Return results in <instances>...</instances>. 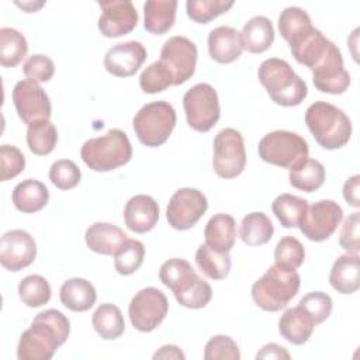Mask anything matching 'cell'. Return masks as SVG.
<instances>
[{"mask_svg":"<svg viewBox=\"0 0 360 360\" xmlns=\"http://www.w3.org/2000/svg\"><path fill=\"white\" fill-rule=\"evenodd\" d=\"M58 142L56 127L49 121H37L27 128V145L37 156L49 155Z\"/></svg>","mask_w":360,"mask_h":360,"instance_id":"cell-37","label":"cell"},{"mask_svg":"<svg viewBox=\"0 0 360 360\" xmlns=\"http://www.w3.org/2000/svg\"><path fill=\"white\" fill-rule=\"evenodd\" d=\"M274 233V226L270 218L262 212L255 211L243 217L240 222L239 236L248 246H260L267 243Z\"/></svg>","mask_w":360,"mask_h":360,"instance_id":"cell-32","label":"cell"},{"mask_svg":"<svg viewBox=\"0 0 360 360\" xmlns=\"http://www.w3.org/2000/svg\"><path fill=\"white\" fill-rule=\"evenodd\" d=\"M312 70L314 86L328 94H342L350 86V75L345 69L340 49L332 42L323 58Z\"/></svg>","mask_w":360,"mask_h":360,"instance_id":"cell-16","label":"cell"},{"mask_svg":"<svg viewBox=\"0 0 360 360\" xmlns=\"http://www.w3.org/2000/svg\"><path fill=\"white\" fill-rule=\"evenodd\" d=\"M305 259L302 243L294 236L281 238L274 249V264L287 270H297Z\"/></svg>","mask_w":360,"mask_h":360,"instance_id":"cell-40","label":"cell"},{"mask_svg":"<svg viewBox=\"0 0 360 360\" xmlns=\"http://www.w3.org/2000/svg\"><path fill=\"white\" fill-rule=\"evenodd\" d=\"M128 239V235L117 225L108 222H94L84 233L87 248L98 255H112Z\"/></svg>","mask_w":360,"mask_h":360,"instance_id":"cell-24","label":"cell"},{"mask_svg":"<svg viewBox=\"0 0 360 360\" xmlns=\"http://www.w3.org/2000/svg\"><path fill=\"white\" fill-rule=\"evenodd\" d=\"M159 219L158 202L146 194L131 197L124 207V221L129 231L145 233L155 228Z\"/></svg>","mask_w":360,"mask_h":360,"instance_id":"cell-21","label":"cell"},{"mask_svg":"<svg viewBox=\"0 0 360 360\" xmlns=\"http://www.w3.org/2000/svg\"><path fill=\"white\" fill-rule=\"evenodd\" d=\"M305 124L325 149L345 146L352 136V121L346 112L326 101H315L305 111Z\"/></svg>","mask_w":360,"mask_h":360,"instance_id":"cell-4","label":"cell"},{"mask_svg":"<svg viewBox=\"0 0 360 360\" xmlns=\"http://www.w3.org/2000/svg\"><path fill=\"white\" fill-rule=\"evenodd\" d=\"M242 48L250 53L267 51L274 41V27L270 18L255 15L248 20L240 31Z\"/></svg>","mask_w":360,"mask_h":360,"instance_id":"cell-25","label":"cell"},{"mask_svg":"<svg viewBox=\"0 0 360 360\" xmlns=\"http://www.w3.org/2000/svg\"><path fill=\"white\" fill-rule=\"evenodd\" d=\"M82 179V172L73 160L59 159L49 169V180L59 190L75 188Z\"/></svg>","mask_w":360,"mask_h":360,"instance_id":"cell-43","label":"cell"},{"mask_svg":"<svg viewBox=\"0 0 360 360\" xmlns=\"http://www.w3.org/2000/svg\"><path fill=\"white\" fill-rule=\"evenodd\" d=\"M146 56V49L139 41L120 42L107 51L104 68L112 76L129 77L139 70Z\"/></svg>","mask_w":360,"mask_h":360,"instance_id":"cell-19","label":"cell"},{"mask_svg":"<svg viewBox=\"0 0 360 360\" xmlns=\"http://www.w3.org/2000/svg\"><path fill=\"white\" fill-rule=\"evenodd\" d=\"M101 15L98 30L107 38H117L129 34L138 24V11L129 0L98 1Z\"/></svg>","mask_w":360,"mask_h":360,"instance_id":"cell-18","label":"cell"},{"mask_svg":"<svg viewBox=\"0 0 360 360\" xmlns=\"http://www.w3.org/2000/svg\"><path fill=\"white\" fill-rule=\"evenodd\" d=\"M11 98L17 114L24 124L30 125L51 118V100L39 83L30 79L17 82Z\"/></svg>","mask_w":360,"mask_h":360,"instance_id":"cell-14","label":"cell"},{"mask_svg":"<svg viewBox=\"0 0 360 360\" xmlns=\"http://www.w3.org/2000/svg\"><path fill=\"white\" fill-rule=\"evenodd\" d=\"M37 257L34 238L22 229L7 231L0 240V263L8 271L28 267Z\"/></svg>","mask_w":360,"mask_h":360,"instance_id":"cell-17","label":"cell"},{"mask_svg":"<svg viewBox=\"0 0 360 360\" xmlns=\"http://www.w3.org/2000/svg\"><path fill=\"white\" fill-rule=\"evenodd\" d=\"M259 156L263 162L284 167L294 169L308 159V142L297 132L277 129L266 134L257 146Z\"/></svg>","mask_w":360,"mask_h":360,"instance_id":"cell-8","label":"cell"},{"mask_svg":"<svg viewBox=\"0 0 360 360\" xmlns=\"http://www.w3.org/2000/svg\"><path fill=\"white\" fill-rule=\"evenodd\" d=\"M159 278L163 285L172 290L177 302L186 308H204L212 298L211 285L184 259L166 260L159 269Z\"/></svg>","mask_w":360,"mask_h":360,"instance_id":"cell-2","label":"cell"},{"mask_svg":"<svg viewBox=\"0 0 360 360\" xmlns=\"http://www.w3.org/2000/svg\"><path fill=\"white\" fill-rule=\"evenodd\" d=\"M359 262L360 257L356 253H346L335 260L329 274V283L333 290L340 294H353L359 290Z\"/></svg>","mask_w":360,"mask_h":360,"instance_id":"cell-27","label":"cell"},{"mask_svg":"<svg viewBox=\"0 0 360 360\" xmlns=\"http://www.w3.org/2000/svg\"><path fill=\"white\" fill-rule=\"evenodd\" d=\"M212 167L222 179L239 176L246 165L243 136L233 128L221 129L214 138Z\"/></svg>","mask_w":360,"mask_h":360,"instance_id":"cell-10","label":"cell"},{"mask_svg":"<svg viewBox=\"0 0 360 360\" xmlns=\"http://www.w3.org/2000/svg\"><path fill=\"white\" fill-rule=\"evenodd\" d=\"M22 72L27 79L37 83H44L52 79L55 73V65L49 56L42 53H34L24 62Z\"/></svg>","mask_w":360,"mask_h":360,"instance_id":"cell-48","label":"cell"},{"mask_svg":"<svg viewBox=\"0 0 360 360\" xmlns=\"http://www.w3.org/2000/svg\"><path fill=\"white\" fill-rule=\"evenodd\" d=\"M52 295L48 280L39 274H30L18 284V297L30 308H38L49 302Z\"/></svg>","mask_w":360,"mask_h":360,"instance_id":"cell-38","label":"cell"},{"mask_svg":"<svg viewBox=\"0 0 360 360\" xmlns=\"http://www.w3.org/2000/svg\"><path fill=\"white\" fill-rule=\"evenodd\" d=\"M205 245L217 252H229L236 240V222L229 214H215L204 229Z\"/></svg>","mask_w":360,"mask_h":360,"instance_id":"cell-26","label":"cell"},{"mask_svg":"<svg viewBox=\"0 0 360 360\" xmlns=\"http://www.w3.org/2000/svg\"><path fill=\"white\" fill-rule=\"evenodd\" d=\"M308 25H312L311 17L301 7H285L278 17V31L287 42Z\"/></svg>","mask_w":360,"mask_h":360,"instance_id":"cell-44","label":"cell"},{"mask_svg":"<svg viewBox=\"0 0 360 360\" xmlns=\"http://www.w3.org/2000/svg\"><path fill=\"white\" fill-rule=\"evenodd\" d=\"M139 86L143 93L155 94L173 86V75L169 68L158 60L150 63L139 76Z\"/></svg>","mask_w":360,"mask_h":360,"instance_id":"cell-41","label":"cell"},{"mask_svg":"<svg viewBox=\"0 0 360 360\" xmlns=\"http://www.w3.org/2000/svg\"><path fill=\"white\" fill-rule=\"evenodd\" d=\"M359 226H360V212L354 211L345 219L340 235H339V245L347 253L359 255V250H360Z\"/></svg>","mask_w":360,"mask_h":360,"instance_id":"cell-49","label":"cell"},{"mask_svg":"<svg viewBox=\"0 0 360 360\" xmlns=\"http://www.w3.org/2000/svg\"><path fill=\"white\" fill-rule=\"evenodd\" d=\"M290 184L301 191L312 193L325 181V167L316 159H305L300 166L290 170Z\"/></svg>","mask_w":360,"mask_h":360,"instance_id":"cell-35","label":"cell"},{"mask_svg":"<svg viewBox=\"0 0 360 360\" xmlns=\"http://www.w3.org/2000/svg\"><path fill=\"white\" fill-rule=\"evenodd\" d=\"M169 311L166 295L155 288L146 287L138 291L128 307V315L132 326L139 332H152L156 329Z\"/></svg>","mask_w":360,"mask_h":360,"instance_id":"cell-11","label":"cell"},{"mask_svg":"<svg viewBox=\"0 0 360 360\" xmlns=\"http://www.w3.org/2000/svg\"><path fill=\"white\" fill-rule=\"evenodd\" d=\"M291 356L287 352L285 347L277 345V343H267L264 345L256 354V359H285L288 360Z\"/></svg>","mask_w":360,"mask_h":360,"instance_id":"cell-51","label":"cell"},{"mask_svg":"<svg viewBox=\"0 0 360 360\" xmlns=\"http://www.w3.org/2000/svg\"><path fill=\"white\" fill-rule=\"evenodd\" d=\"M301 277L295 270H287L276 264L252 285V298L255 304L270 312H277L288 305L297 295Z\"/></svg>","mask_w":360,"mask_h":360,"instance_id":"cell-5","label":"cell"},{"mask_svg":"<svg viewBox=\"0 0 360 360\" xmlns=\"http://www.w3.org/2000/svg\"><path fill=\"white\" fill-rule=\"evenodd\" d=\"M198 269L211 280H224L231 271L229 252H217L207 245H200L195 252Z\"/></svg>","mask_w":360,"mask_h":360,"instance_id":"cell-34","label":"cell"},{"mask_svg":"<svg viewBox=\"0 0 360 360\" xmlns=\"http://www.w3.org/2000/svg\"><path fill=\"white\" fill-rule=\"evenodd\" d=\"M307 208V200L288 193L277 195L271 204L273 214L284 228H297Z\"/></svg>","mask_w":360,"mask_h":360,"instance_id":"cell-36","label":"cell"},{"mask_svg":"<svg viewBox=\"0 0 360 360\" xmlns=\"http://www.w3.org/2000/svg\"><path fill=\"white\" fill-rule=\"evenodd\" d=\"M208 208L207 197L197 188H179L169 200L166 218L172 228L186 231L193 228Z\"/></svg>","mask_w":360,"mask_h":360,"instance_id":"cell-12","label":"cell"},{"mask_svg":"<svg viewBox=\"0 0 360 360\" xmlns=\"http://www.w3.org/2000/svg\"><path fill=\"white\" fill-rule=\"evenodd\" d=\"M25 37L15 28H0V63L3 68H15L27 55Z\"/></svg>","mask_w":360,"mask_h":360,"instance_id":"cell-33","label":"cell"},{"mask_svg":"<svg viewBox=\"0 0 360 360\" xmlns=\"http://www.w3.org/2000/svg\"><path fill=\"white\" fill-rule=\"evenodd\" d=\"M359 190H360V176L354 174L352 177H349L345 181L343 186V197L346 200V202L353 207V208H359L360 207V197H359Z\"/></svg>","mask_w":360,"mask_h":360,"instance_id":"cell-50","label":"cell"},{"mask_svg":"<svg viewBox=\"0 0 360 360\" xmlns=\"http://www.w3.org/2000/svg\"><path fill=\"white\" fill-rule=\"evenodd\" d=\"M315 326L314 318L301 305L285 309L278 319L280 335L292 345L307 343Z\"/></svg>","mask_w":360,"mask_h":360,"instance_id":"cell-23","label":"cell"},{"mask_svg":"<svg viewBox=\"0 0 360 360\" xmlns=\"http://www.w3.org/2000/svg\"><path fill=\"white\" fill-rule=\"evenodd\" d=\"M257 77L270 98L278 105H300L308 94L305 82L284 59L269 58L263 60L259 66Z\"/></svg>","mask_w":360,"mask_h":360,"instance_id":"cell-3","label":"cell"},{"mask_svg":"<svg viewBox=\"0 0 360 360\" xmlns=\"http://www.w3.org/2000/svg\"><path fill=\"white\" fill-rule=\"evenodd\" d=\"M205 360H239L240 352L236 342L226 335L211 338L204 349Z\"/></svg>","mask_w":360,"mask_h":360,"instance_id":"cell-45","label":"cell"},{"mask_svg":"<svg viewBox=\"0 0 360 360\" xmlns=\"http://www.w3.org/2000/svg\"><path fill=\"white\" fill-rule=\"evenodd\" d=\"M197 46L187 37L174 35L169 38L160 49V62H163L173 75V86L186 83L195 72Z\"/></svg>","mask_w":360,"mask_h":360,"instance_id":"cell-15","label":"cell"},{"mask_svg":"<svg viewBox=\"0 0 360 360\" xmlns=\"http://www.w3.org/2000/svg\"><path fill=\"white\" fill-rule=\"evenodd\" d=\"M240 32L229 25H219L208 34L210 56L218 63H231L242 55Z\"/></svg>","mask_w":360,"mask_h":360,"instance_id":"cell-22","label":"cell"},{"mask_svg":"<svg viewBox=\"0 0 360 360\" xmlns=\"http://www.w3.org/2000/svg\"><path fill=\"white\" fill-rule=\"evenodd\" d=\"M288 44L294 59L298 63L314 69L329 49L332 41H329L314 25H308L302 31L295 34L288 41Z\"/></svg>","mask_w":360,"mask_h":360,"instance_id":"cell-20","label":"cell"},{"mask_svg":"<svg viewBox=\"0 0 360 360\" xmlns=\"http://www.w3.org/2000/svg\"><path fill=\"white\" fill-rule=\"evenodd\" d=\"M94 330L104 340L118 339L125 330V322L121 309L110 302L97 307L91 316Z\"/></svg>","mask_w":360,"mask_h":360,"instance_id":"cell-31","label":"cell"},{"mask_svg":"<svg viewBox=\"0 0 360 360\" xmlns=\"http://www.w3.org/2000/svg\"><path fill=\"white\" fill-rule=\"evenodd\" d=\"M18 7H21L25 13H35L37 10H39L45 3L39 1V3H32V1H27V3H15Z\"/></svg>","mask_w":360,"mask_h":360,"instance_id":"cell-53","label":"cell"},{"mask_svg":"<svg viewBox=\"0 0 360 360\" xmlns=\"http://www.w3.org/2000/svg\"><path fill=\"white\" fill-rule=\"evenodd\" d=\"M233 1L224 0H188L186 3L187 15L198 24H208L218 15L226 13Z\"/></svg>","mask_w":360,"mask_h":360,"instance_id":"cell-42","label":"cell"},{"mask_svg":"<svg viewBox=\"0 0 360 360\" xmlns=\"http://www.w3.org/2000/svg\"><path fill=\"white\" fill-rule=\"evenodd\" d=\"M145 246L141 240L127 239L114 253V267L122 276L135 273L143 263Z\"/></svg>","mask_w":360,"mask_h":360,"instance_id":"cell-39","label":"cell"},{"mask_svg":"<svg viewBox=\"0 0 360 360\" xmlns=\"http://www.w3.org/2000/svg\"><path fill=\"white\" fill-rule=\"evenodd\" d=\"M0 167L1 181H7L18 176L25 167V156L14 145H1L0 146Z\"/></svg>","mask_w":360,"mask_h":360,"instance_id":"cell-47","label":"cell"},{"mask_svg":"<svg viewBox=\"0 0 360 360\" xmlns=\"http://www.w3.org/2000/svg\"><path fill=\"white\" fill-rule=\"evenodd\" d=\"M80 158L94 172H110L131 160L132 146L127 134L114 128L101 136L86 141Z\"/></svg>","mask_w":360,"mask_h":360,"instance_id":"cell-6","label":"cell"},{"mask_svg":"<svg viewBox=\"0 0 360 360\" xmlns=\"http://www.w3.org/2000/svg\"><path fill=\"white\" fill-rule=\"evenodd\" d=\"M153 359H186V354L180 350V347L174 346V345H165L162 346L155 354Z\"/></svg>","mask_w":360,"mask_h":360,"instance_id":"cell-52","label":"cell"},{"mask_svg":"<svg viewBox=\"0 0 360 360\" xmlns=\"http://www.w3.org/2000/svg\"><path fill=\"white\" fill-rule=\"evenodd\" d=\"M187 124L198 132H208L219 120L221 108L217 90L208 83H197L183 97Z\"/></svg>","mask_w":360,"mask_h":360,"instance_id":"cell-9","label":"cell"},{"mask_svg":"<svg viewBox=\"0 0 360 360\" xmlns=\"http://www.w3.org/2000/svg\"><path fill=\"white\" fill-rule=\"evenodd\" d=\"M298 305H301L315 321L316 325L326 321L332 312V298L322 291H312L304 295Z\"/></svg>","mask_w":360,"mask_h":360,"instance_id":"cell-46","label":"cell"},{"mask_svg":"<svg viewBox=\"0 0 360 360\" xmlns=\"http://www.w3.org/2000/svg\"><path fill=\"white\" fill-rule=\"evenodd\" d=\"M69 333V319L58 309H45L21 333L17 357L18 360H49L68 340Z\"/></svg>","mask_w":360,"mask_h":360,"instance_id":"cell-1","label":"cell"},{"mask_svg":"<svg viewBox=\"0 0 360 360\" xmlns=\"http://www.w3.org/2000/svg\"><path fill=\"white\" fill-rule=\"evenodd\" d=\"M14 207L24 214L41 211L49 201V191L44 183L35 179L20 181L11 194Z\"/></svg>","mask_w":360,"mask_h":360,"instance_id":"cell-29","label":"cell"},{"mask_svg":"<svg viewBox=\"0 0 360 360\" xmlns=\"http://www.w3.org/2000/svg\"><path fill=\"white\" fill-rule=\"evenodd\" d=\"M176 0H149L143 4V27L155 35L166 34L176 20Z\"/></svg>","mask_w":360,"mask_h":360,"instance_id":"cell-30","label":"cell"},{"mask_svg":"<svg viewBox=\"0 0 360 360\" xmlns=\"http://www.w3.org/2000/svg\"><path fill=\"white\" fill-rule=\"evenodd\" d=\"M176 111L165 100L145 104L134 117L132 127L139 142L149 148L163 145L176 127Z\"/></svg>","mask_w":360,"mask_h":360,"instance_id":"cell-7","label":"cell"},{"mask_svg":"<svg viewBox=\"0 0 360 360\" xmlns=\"http://www.w3.org/2000/svg\"><path fill=\"white\" fill-rule=\"evenodd\" d=\"M343 219L342 207L333 200H321L308 205L298 228L309 240L322 242L333 235Z\"/></svg>","mask_w":360,"mask_h":360,"instance_id":"cell-13","label":"cell"},{"mask_svg":"<svg viewBox=\"0 0 360 360\" xmlns=\"http://www.w3.org/2000/svg\"><path fill=\"white\" fill-rule=\"evenodd\" d=\"M60 302L70 311L84 312L89 311L97 300L94 285L82 277L66 280L59 290Z\"/></svg>","mask_w":360,"mask_h":360,"instance_id":"cell-28","label":"cell"}]
</instances>
